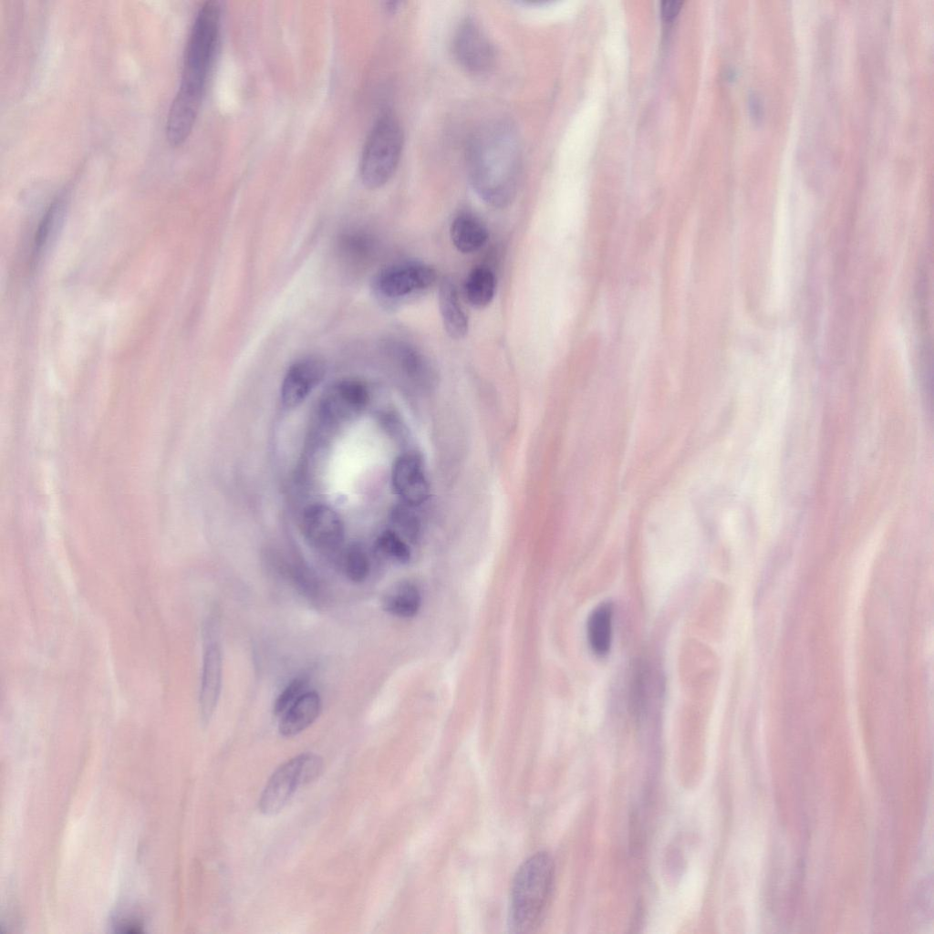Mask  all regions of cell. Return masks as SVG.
Instances as JSON below:
<instances>
[{
  "label": "cell",
  "instance_id": "6da1fadb",
  "mask_svg": "<svg viewBox=\"0 0 934 934\" xmlns=\"http://www.w3.org/2000/svg\"><path fill=\"white\" fill-rule=\"evenodd\" d=\"M521 165L520 140L509 121H489L471 138L467 153L471 184L488 204L503 207L512 202L517 191Z\"/></svg>",
  "mask_w": 934,
  "mask_h": 934
},
{
  "label": "cell",
  "instance_id": "7a4b0ae2",
  "mask_svg": "<svg viewBox=\"0 0 934 934\" xmlns=\"http://www.w3.org/2000/svg\"><path fill=\"white\" fill-rule=\"evenodd\" d=\"M221 27V6L206 1L199 8L187 40L179 88L168 117L180 127H192L197 119L214 60Z\"/></svg>",
  "mask_w": 934,
  "mask_h": 934
},
{
  "label": "cell",
  "instance_id": "3957f363",
  "mask_svg": "<svg viewBox=\"0 0 934 934\" xmlns=\"http://www.w3.org/2000/svg\"><path fill=\"white\" fill-rule=\"evenodd\" d=\"M554 861L538 852L518 868L511 887L509 926L514 933L534 930L543 918L552 891Z\"/></svg>",
  "mask_w": 934,
  "mask_h": 934
},
{
  "label": "cell",
  "instance_id": "277c9868",
  "mask_svg": "<svg viewBox=\"0 0 934 934\" xmlns=\"http://www.w3.org/2000/svg\"><path fill=\"white\" fill-rule=\"evenodd\" d=\"M403 148V131L391 113H384L374 123L365 141L359 176L368 189L384 186L394 175Z\"/></svg>",
  "mask_w": 934,
  "mask_h": 934
},
{
  "label": "cell",
  "instance_id": "5b68a950",
  "mask_svg": "<svg viewBox=\"0 0 934 934\" xmlns=\"http://www.w3.org/2000/svg\"><path fill=\"white\" fill-rule=\"evenodd\" d=\"M322 758L312 752L299 754L279 766L266 783L259 800L265 815L280 812L297 788L314 781L321 773Z\"/></svg>",
  "mask_w": 934,
  "mask_h": 934
},
{
  "label": "cell",
  "instance_id": "8992f818",
  "mask_svg": "<svg viewBox=\"0 0 934 934\" xmlns=\"http://www.w3.org/2000/svg\"><path fill=\"white\" fill-rule=\"evenodd\" d=\"M435 280L436 272L431 266L403 262L381 269L374 278L373 287L381 298L394 301L428 289Z\"/></svg>",
  "mask_w": 934,
  "mask_h": 934
},
{
  "label": "cell",
  "instance_id": "52a82bcc",
  "mask_svg": "<svg viewBox=\"0 0 934 934\" xmlns=\"http://www.w3.org/2000/svg\"><path fill=\"white\" fill-rule=\"evenodd\" d=\"M452 50L459 65L470 73L483 74L494 65V47L472 19H465L460 24L453 37Z\"/></svg>",
  "mask_w": 934,
  "mask_h": 934
},
{
  "label": "cell",
  "instance_id": "ba28073f",
  "mask_svg": "<svg viewBox=\"0 0 934 934\" xmlns=\"http://www.w3.org/2000/svg\"><path fill=\"white\" fill-rule=\"evenodd\" d=\"M301 525L305 537L321 551H334L343 542V522L337 513L326 504L317 503L307 507L303 514Z\"/></svg>",
  "mask_w": 934,
  "mask_h": 934
},
{
  "label": "cell",
  "instance_id": "9c48e42d",
  "mask_svg": "<svg viewBox=\"0 0 934 934\" xmlns=\"http://www.w3.org/2000/svg\"><path fill=\"white\" fill-rule=\"evenodd\" d=\"M326 365L317 358L297 360L287 369L281 385V401L286 408H295L305 400L323 379Z\"/></svg>",
  "mask_w": 934,
  "mask_h": 934
},
{
  "label": "cell",
  "instance_id": "30bf717a",
  "mask_svg": "<svg viewBox=\"0 0 934 934\" xmlns=\"http://www.w3.org/2000/svg\"><path fill=\"white\" fill-rule=\"evenodd\" d=\"M368 401L366 385L357 379H343L329 387L321 400V411L329 420H343L359 412Z\"/></svg>",
  "mask_w": 934,
  "mask_h": 934
},
{
  "label": "cell",
  "instance_id": "8fae6325",
  "mask_svg": "<svg viewBox=\"0 0 934 934\" xmlns=\"http://www.w3.org/2000/svg\"><path fill=\"white\" fill-rule=\"evenodd\" d=\"M391 482L396 494L405 504L419 505L428 498L429 483L421 461L414 454H404L395 461Z\"/></svg>",
  "mask_w": 934,
  "mask_h": 934
},
{
  "label": "cell",
  "instance_id": "7c38bea8",
  "mask_svg": "<svg viewBox=\"0 0 934 934\" xmlns=\"http://www.w3.org/2000/svg\"><path fill=\"white\" fill-rule=\"evenodd\" d=\"M222 682V655L216 642L206 646L199 697L202 720L207 722L216 708Z\"/></svg>",
  "mask_w": 934,
  "mask_h": 934
},
{
  "label": "cell",
  "instance_id": "4fadbf2b",
  "mask_svg": "<svg viewBox=\"0 0 934 934\" xmlns=\"http://www.w3.org/2000/svg\"><path fill=\"white\" fill-rule=\"evenodd\" d=\"M438 302L448 336L454 339L464 337L468 332V317L461 305L457 287L449 277L443 278L440 284Z\"/></svg>",
  "mask_w": 934,
  "mask_h": 934
},
{
  "label": "cell",
  "instance_id": "5bb4252c",
  "mask_svg": "<svg viewBox=\"0 0 934 934\" xmlns=\"http://www.w3.org/2000/svg\"><path fill=\"white\" fill-rule=\"evenodd\" d=\"M321 711L317 692H304L283 714L278 731L285 737L295 736L309 727Z\"/></svg>",
  "mask_w": 934,
  "mask_h": 934
},
{
  "label": "cell",
  "instance_id": "9a60e30c",
  "mask_svg": "<svg viewBox=\"0 0 934 934\" xmlns=\"http://www.w3.org/2000/svg\"><path fill=\"white\" fill-rule=\"evenodd\" d=\"M453 245L463 254H471L482 248L488 239V230L476 216L469 213L458 215L450 229Z\"/></svg>",
  "mask_w": 934,
  "mask_h": 934
},
{
  "label": "cell",
  "instance_id": "2e32d148",
  "mask_svg": "<svg viewBox=\"0 0 934 934\" xmlns=\"http://www.w3.org/2000/svg\"><path fill=\"white\" fill-rule=\"evenodd\" d=\"M381 603L383 609L393 616L411 617L420 610L421 595L415 584L400 581L385 592Z\"/></svg>",
  "mask_w": 934,
  "mask_h": 934
},
{
  "label": "cell",
  "instance_id": "e0dca14e",
  "mask_svg": "<svg viewBox=\"0 0 934 934\" xmlns=\"http://www.w3.org/2000/svg\"><path fill=\"white\" fill-rule=\"evenodd\" d=\"M613 606L603 602L596 607L587 619V638L592 651L600 657L609 651L612 638Z\"/></svg>",
  "mask_w": 934,
  "mask_h": 934
},
{
  "label": "cell",
  "instance_id": "ac0fdd59",
  "mask_svg": "<svg viewBox=\"0 0 934 934\" xmlns=\"http://www.w3.org/2000/svg\"><path fill=\"white\" fill-rule=\"evenodd\" d=\"M496 281L493 271L483 265L474 267L464 283L465 296L472 306L483 308L488 306L495 294Z\"/></svg>",
  "mask_w": 934,
  "mask_h": 934
},
{
  "label": "cell",
  "instance_id": "d6986e66",
  "mask_svg": "<svg viewBox=\"0 0 934 934\" xmlns=\"http://www.w3.org/2000/svg\"><path fill=\"white\" fill-rule=\"evenodd\" d=\"M62 209L61 200H56L47 209L44 214L40 224L37 229V233L35 239L34 250H33V262L36 263L46 246L49 243L50 237L53 232L57 229V223H58L59 216Z\"/></svg>",
  "mask_w": 934,
  "mask_h": 934
},
{
  "label": "cell",
  "instance_id": "ffe728a7",
  "mask_svg": "<svg viewBox=\"0 0 934 934\" xmlns=\"http://www.w3.org/2000/svg\"><path fill=\"white\" fill-rule=\"evenodd\" d=\"M343 569L347 577L354 583L364 581L369 573V560L359 545H350L343 556Z\"/></svg>",
  "mask_w": 934,
  "mask_h": 934
},
{
  "label": "cell",
  "instance_id": "44dd1931",
  "mask_svg": "<svg viewBox=\"0 0 934 934\" xmlns=\"http://www.w3.org/2000/svg\"><path fill=\"white\" fill-rule=\"evenodd\" d=\"M376 547L382 555L400 563H407L410 558L409 546L392 530H386L379 536Z\"/></svg>",
  "mask_w": 934,
  "mask_h": 934
},
{
  "label": "cell",
  "instance_id": "7402d4cb",
  "mask_svg": "<svg viewBox=\"0 0 934 934\" xmlns=\"http://www.w3.org/2000/svg\"><path fill=\"white\" fill-rule=\"evenodd\" d=\"M410 505L397 506L392 512V523L395 527L410 541H416L420 535V522Z\"/></svg>",
  "mask_w": 934,
  "mask_h": 934
},
{
  "label": "cell",
  "instance_id": "603a6c76",
  "mask_svg": "<svg viewBox=\"0 0 934 934\" xmlns=\"http://www.w3.org/2000/svg\"><path fill=\"white\" fill-rule=\"evenodd\" d=\"M306 680L296 678L279 694L274 704L275 715H282L303 693L306 686Z\"/></svg>",
  "mask_w": 934,
  "mask_h": 934
},
{
  "label": "cell",
  "instance_id": "cb8c5ba5",
  "mask_svg": "<svg viewBox=\"0 0 934 934\" xmlns=\"http://www.w3.org/2000/svg\"><path fill=\"white\" fill-rule=\"evenodd\" d=\"M680 0H665L661 3V13L665 19H672L680 11L681 6Z\"/></svg>",
  "mask_w": 934,
  "mask_h": 934
}]
</instances>
